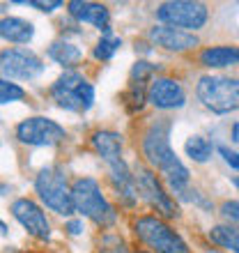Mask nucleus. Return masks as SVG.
Here are the masks:
<instances>
[{
    "label": "nucleus",
    "instance_id": "obj_30",
    "mask_svg": "<svg viewBox=\"0 0 239 253\" xmlns=\"http://www.w3.org/2000/svg\"><path fill=\"white\" fill-rule=\"evenodd\" d=\"M235 184H237V187H239V177H237V180H235Z\"/></svg>",
    "mask_w": 239,
    "mask_h": 253
},
{
    "label": "nucleus",
    "instance_id": "obj_24",
    "mask_svg": "<svg viewBox=\"0 0 239 253\" xmlns=\"http://www.w3.org/2000/svg\"><path fill=\"white\" fill-rule=\"evenodd\" d=\"M99 253H129V249H126L120 240H115V237H104Z\"/></svg>",
    "mask_w": 239,
    "mask_h": 253
},
{
    "label": "nucleus",
    "instance_id": "obj_1",
    "mask_svg": "<svg viewBox=\"0 0 239 253\" xmlns=\"http://www.w3.org/2000/svg\"><path fill=\"white\" fill-rule=\"evenodd\" d=\"M143 154L163 175V180L175 193L186 191L189 168L179 161V157L170 147V122L168 120H157L150 125V129L143 136Z\"/></svg>",
    "mask_w": 239,
    "mask_h": 253
},
{
    "label": "nucleus",
    "instance_id": "obj_9",
    "mask_svg": "<svg viewBox=\"0 0 239 253\" xmlns=\"http://www.w3.org/2000/svg\"><path fill=\"white\" fill-rule=\"evenodd\" d=\"M0 69L7 79H19V81H33L44 72V62L40 55L26 48H9L2 51L0 55Z\"/></svg>",
    "mask_w": 239,
    "mask_h": 253
},
{
    "label": "nucleus",
    "instance_id": "obj_21",
    "mask_svg": "<svg viewBox=\"0 0 239 253\" xmlns=\"http://www.w3.org/2000/svg\"><path fill=\"white\" fill-rule=\"evenodd\" d=\"M120 46H122V40L111 37V30H106V33H104V37L99 40V44L94 46V58H97V60H111V58H113V53L118 51Z\"/></svg>",
    "mask_w": 239,
    "mask_h": 253
},
{
    "label": "nucleus",
    "instance_id": "obj_13",
    "mask_svg": "<svg viewBox=\"0 0 239 253\" xmlns=\"http://www.w3.org/2000/svg\"><path fill=\"white\" fill-rule=\"evenodd\" d=\"M150 40L157 46H163L168 51H189V48L198 46V37L193 33L179 30L173 26H157L150 30Z\"/></svg>",
    "mask_w": 239,
    "mask_h": 253
},
{
    "label": "nucleus",
    "instance_id": "obj_27",
    "mask_svg": "<svg viewBox=\"0 0 239 253\" xmlns=\"http://www.w3.org/2000/svg\"><path fill=\"white\" fill-rule=\"evenodd\" d=\"M219 152H221V157L226 159V164H230L233 168H237V170H239V154L237 152L228 150V147H219Z\"/></svg>",
    "mask_w": 239,
    "mask_h": 253
},
{
    "label": "nucleus",
    "instance_id": "obj_6",
    "mask_svg": "<svg viewBox=\"0 0 239 253\" xmlns=\"http://www.w3.org/2000/svg\"><path fill=\"white\" fill-rule=\"evenodd\" d=\"M53 99L65 111H90L94 104V87L79 72H65L51 87Z\"/></svg>",
    "mask_w": 239,
    "mask_h": 253
},
{
    "label": "nucleus",
    "instance_id": "obj_23",
    "mask_svg": "<svg viewBox=\"0 0 239 253\" xmlns=\"http://www.w3.org/2000/svg\"><path fill=\"white\" fill-rule=\"evenodd\" d=\"M26 97V92L21 90L16 83H9V81H0V101L2 104H12V101H19Z\"/></svg>",
    "mask_w": 239,
    "mask_h": 253
},
{
    "label": "nucleus",
    "instance_id": "obj_15",
    "mask_svg": "<svg viewBox=\"0 0 239 253\" xmlns=\"http://www.w3.org/2000/svg\"><path fill=\"white\" fill-rule=\"evenodd\" d=\"M94 150L101 154V159L106 161L108 166L120 164L122 159V136L115 131H97L92 136Z\"/></svg>",
    "mask_w": 239,
    "mask_h": 253
},
{
    "label": "nucleus",
    "instance_id": "obj_7",
    "mask_svg": "<svg viewBox=\"0 0 239 253\" xmlns=\"http://www.w3.org/2000/svg\"><path fill=\"white\" fill-rule=\"evenodd\" d=\"M157 19L163 26L173 28H189V30H198L207 23V7L202 2H189V0H170L163 2L157 9Z\"/></svg>",
    "mask_w": 239,
    "mask_h": 253
},
{
    "label": "nucleus",
    "instance_id": "obj_18",
    "mask_svg": "<svg viewBox=\"0 0 239 253\" xmlns=\"http://www.w3.org/2000/svg\"><path fill=\"white\" fill-rule=\"evenodd\" d=\"M48 55L53 58L58 65H65V67H72V65H79L80 58H83V51H80L76 44L67 40H58L48 46Z\"/></svg>",
    "mask_w": 239,
    "mask_h": 253
},
{
    "label": "nucleus",
    "instance_id": "obj_4",
    "mask_svg": "<svg viewBox=\"0 0 239 253\" xmlns=\"http://www.w3.org/2000/svg\"><path fill=\"white\" fill-rule=\"evenodd\" d=\"M35 189L40 193L41 203L53 210L58 214H72L76 212L74 207V198H72V189L67 184L65 173L58 166H48L41 168L37 180H35Z\"/></svg>",
    "mask_w": 239,
    "mask_h": 253
},
{
    "label": "nucleus",
    "instance_id": "obj_20",
    "mask_svg": "<svg viewBox=\"0 0 239 253\" xmlns=\"http://www.w3.org/2000/svg\"><path fill=\"white\" fill-rule=\"evenodd\" d=\"M184 150H186V157L189 159H193V161H198V164H205L209 157H212V143L205 138V136H191V138L186 140V145H184Z\"/></svg>",
    "mask_w": 239,
    "mask_h": 253
},
{
    "label": "nucleus",
    "instance_id": "obj_28",
    "mask_svg": "<svg viewBox=\"0 0 239 253\" xmlns=\"http://www.w3.org/2000/svg\"><path fill=\"white\" fill-rule=\"evenodd\" d=\"M67 230L72 235H80L83 233V223H80V221H69V223H67Z\"/></svg>",
    "mask_w": 239,
    "mask_h": 253
},
{
    "label": "nucleus",
    "instance_id": "obj_5",
    "mask_svg": "<svg viewBox=\"0 0 239 253\" xmlns=\"http://www.w3.org/2000/svg\"><path fill=\"white\" fill-rule=\"evenodd\" d=\"M133 233L138 235V240L150 247L154 253H189V247L184 240L168 226L166 221L157 216H140L133 223Z\"/></svg>",
    "mask_w": 239,
    "mask_h": 253
},
{
    "label": "nucleus",
    "instance_id": "obj_19",
    "mask_svg": "<svg viewBox=\"0 0 239 253\" xmlns=\"http://www.w3.org/2000/svg\"><path fill=\"white\" fill-rule=\"evenodd\" d=\"M209 240L216 247L239 253V228L237 226H214L209 230Z\"/></svg>",
    "mask_w": 239,
    "mask_h": 253
},
{
    "label": "nucleus",
    "instance_id": "obj_10",
    "mask_svg": "<svg viewBox=\"0 0 239 253\" xmlns=\"http://www.w3.org/2000/svg\"><path fill=\"white\" fill-rule=\"evenodd\" d=\"M65 136V129L48 118H28L16 126V138L26 145H55Z\"/></svg>",
    "mask_w": 239,
    "mask_h": 253
},
{
    "label": "nucleus",
    "instance_id": "obj_2",
    "mask_svg": "<svg viewBox=\"0 0 239 253\" xmlns=\"http://www.w3.org/2000/svg\"><path fill=\"white\" fill-rule=\"evenodd\" d=\"M72 198L76 212L92 219L97 226H113L115 219H118L113 205L106 200V196L101 193L99 184L92 177H80V180L74 182Z\"/></svg>",
    "mask_w": 239,
    "mask_h": 253
},
{
    "label": "nucleus",
    "instance_id": "obj_16",
    "mask_svg": "<svg viewBox=\"0 0 239 253\" xmlns=\"http://www.w3.org/2000/svg\"><path fill=\"white\" fill-rule=\"evenodd\" d=\"M0 35H2V40L12 42V44H28L33 40L35 28L30 21L9 16V19H2V23H0Z\"/></svg>",
    "mask_w": 239,
    "mask_h": 253
},
{
    "label": "nucleus",
    "instance_id": "obj_29",
    "mask_svg": "<svg viewBox=\"0 0 239 253\" xmlns=\"http://www.w3.org/2000/svg\"><path fill=\"white\" fill-rule=\"evenodd\" d=\"M233 140H239V125L233 126Z\"/></svg>",
    "mask_w": 239,
    "mask_h": 253
},
{
    "label": "nucleus",
    "instance_id": "obj_22",
    "mask_svg": "<svg viewBox=\"0 0 239 253\" xmlns=\"http://www.w3.org/2000/svg\"><path fill=\"white\" fill-rule=\"evenodd\" d=\"M159 69V65H152V62H145V60H138L133 65L131 69V85H143V81L150 79L154 72Z\"/></svg>",
    "mask_w": 239,
    "mask_h": 253
},
{
    "label": "nucleus",
    "instance_id": "obj_25",
    "mask_svg": "<svg viewBox=\"0 0 239 253\" xmlns=\"http://www.w3.org/2000/svg\"><path fill=\"white\" fill-rule=\"evenodd\" d=\"M221 214H223L226 219L239 223V200H228V203H223V205H221Z\"/></svg>",
    "mask_w": 239,
    "mask_h": 253
},
{
    "label": "nucleus",
    "instance_id": "obj_26",
    "mask_svg": "<svg viewBox=\"0 0 239 253\" xmlns=\"http://www.w3.org/2000/svg\"><path fill=\"white\" fill-rule=\"evenodd\" d=\"M26 5L37 7L40 12H53V9H58L62 2H60V0H46V2H41V0H30V2H26Z\"/></svg>",
    "mask_w": 239,
    "mask_h": 253
},
{
    "label": "nucleus",
    "instance_id": "obj_8",
    "mask_svg": "<svg viewBox=\"0 0 239 253\" xmlns=\"http://www.w3.org/2000/svg\"><path fill=\"white\" fill-rule=\"evenodd\" d=\"M133 180H136V193H138V198H143L150 207H154V210L159 214H163L166 219H175L179 214L175 200L163 191L161 182L157 180V175H154L150 168L138 166L133 170Z\"/></svg>",
    "mask_w": 239,
    "mask_h": 253
},
{
    "label": "nucleus",
    "instance_id": "obj_17",
    "mask_svg": "<svg viewBox=\"0 0 239 253\" xmlns=\"http://www.w3.org/2000/svg\"><path fill=\"white\" fill-rule=\"evenodd\" d=\"M200 62L212 69H221V67H230L239 62V48L237 46H212L205 48L200 53Z\"/></svg>",
    "mask_w": 239,
    "mask_h": 253
},
{
    "label": "nucleus",
    "instance_id": "obj_12",
    "mask_svg": "<svg viewBox=\"0 0 239 253\" xmlns=\"http://www.w3.org/2000/svg\"><path fill=\"white\" fill-rule=\"evenodd\" d=\"M147 99L152 101L157 108H179V106H184L186 94L177 81L159 76V79H154L150 83Z\"/></svg>",
    "mask_w": 239,
    "mask_h": 253
},
{
    "label": "nucleus",
    "instance_id": "obj_11",
    "mask_svg": "<svg viewBox=\"0 0 239 253\" xmlns=\"http://www.w3.org/2000/svg\"><path fill=\"white\" fill-rule=\"evenodd\" d=\"M12 214L30 235L40 237V240H48L51 237V223H48L46 214L41 212V207L37 203H33V200H28V198L14 200Z\"/></svg>",
    "mask_w": 239,
    "mask_h": 253
},
{
    "label": "nucleus",
    "instance_id": "obj_3",
    "mask_svg": "<svg viewBox=\"0 0 239 253\" xmlns=\"http://www.w3.org/2000/svg\"><path fill=\"white\" fill-rule=\"evenodd\" d=\"M196 94L214 113H230L239 108V79L228 76H202L196 85Z\"/></svg>",
    "mask_w": 239,
    "mask_h": 253
},
{
    "label": "nucleus",
    "instance_id": "obj_14",
    "mask_svg": "<svg viewBox=\"0 0 239 253\" xmlns=\"http://www.w3.org/2000/svg\"><path fill=\"white\" fill-rule=\"evenodd\" d=\"M69 14L74 19H79L80 23H90V26L99 28V30H111L108 23H111V14H108L106 5H99V2H83V0H72L69 2Z\"/></svg>",
    "mask_w": 239,
    "mask_h": 253
}]
</instances>
